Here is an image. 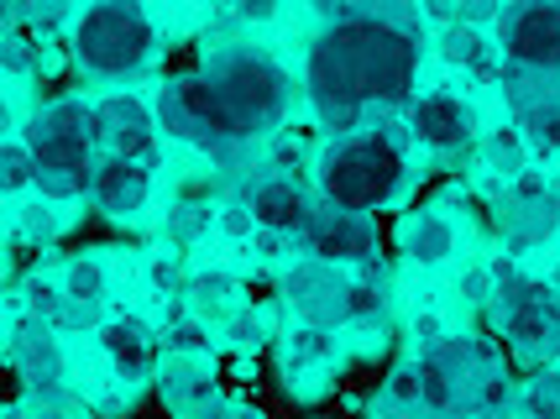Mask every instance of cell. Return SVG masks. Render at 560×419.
Returning a JSON list of instances; mask_svg holds the SVG:
<instances>
[{"instance_id":"cell-1","label":"cell","mask_w":560,"mask_h":419,"mask_svg":"<svg viewBox=\"0 0 560 419\" xmlns=\"http://www.w3.org/2000/svg\"><path fill=\"white\" fill-rule=\"evenodd\" d=\"M419 58V32L409 26L330 22L304 53V100L330 137L362 131L372 110L415 100Z\"/></svg>"},{"instance_id":"cell-2","label":"cell","mask_w":560,"mask_h":419,"mask_svg":"<svg viewBox=\"0 0 560 419\" xmlns=\"http://www.w3.org/2000/svg\"><path fill=\"white\" fill-rule=\"evenodd\" d=\"M409 178L415 168H409L404 137L393 126H362V131L330 137L315 158V195L336 210H357V216L388 210L393 199H404Z\"/></svg>"},{"instance_id":"cell-3","label":"cell","mask_w":560,"mask_h":419,"mask_svg":"<svg viewBox=\"0 0 560 419\" xmlns=\"http://www.w3.org/2000/svg\"><path fill=\"white\" fill-rule=\"evenodd\" d=\"M199 79L210 84L220 116L231 121V131L252 142H268L283 131L293 105V74L257 43H225V48L205 53V69Z\"/></svg>"},{"instance_id":"cell-4","label":"cell","mask_w":560,"mask_h":419,"mask_svg":"<svg viewBox=\"0 0 560 419\" xmlns=\"http://www.w3.org/2000/svg\"><path fill=\"white\" fill-rule=\"evenodd\" d=\"M424 368V415L430 419H498L509 409V372L498 346L451 330L415 351Z\"/></svg>"},{"instance_id":"cell-5","label":"cell","mask_w":560,"mask_h":419,"mask_svg":"<svg viewBox=\"0 0 560 419\" xmlns=\"http://www.w3.org/2000/svg\"><path fill=\"white\" fill-rule=\"evenodd\" d=\"M26 148L37 158V195L58 205H79L95 184L100 168V116L90 100H48L37 105V116L26 121Z\"/></svg>"},{"instance_id":"cell-6","label":"cell","mask_w":560,"mask_h":419,"mask_svg":"<svg viewBox=\"0 0 560 419\" xmlns=\"http://www.w3.org/2000/svg\"><path fill=\"white\" fill-rule=\"evenodd\" d=\"M69 53L90 79H137L158 53V26L142 0H90L73 22Z\"/></svg>"},{"instance_id":"cell-7","label":"cell","mask_w":560,"mask_h":419,"mask_svg":"<svg viewBox=\"0 0 560 419\" xmlns=\"http://www.w3.org/2000/svg\"><path fill=\"white\" fill-rule=\"evenodd\" d=\"M492 325L509 351L529 368L560 362V289L545 278H529L513 263H498V294H492Z\"/></svg>"},{"instance_id":"cell-8","label":"cell","mask_w":560,"mask_h":419,"mask_svg":"<svg viewBox=\"0 0 560 419\" xmlns=\"http://www.w3.org/2000/svg\"><path fill=\"white\" fill-rule=\"evenodd\" d=\"M158 126L178 137V142H189L195 152L205 158H215V163H242L246 158V142L231 131V121L220 116L215 95H210V84L199 74H184V79H168L163 90H158Z\"/></svg>"},{"instance_id":"cell-9","label":"cell","mask_w":560,"mask_h":419,"mask_svg":"<svg viewBox=\"0 0 560 419\" xmlns=\"http://www.w3.org/2000/svg\"><path fill=\"white\" fill-rule=\"evenodd\" d=\"M11 372L22 377V388L43 404H73V383H69V357L58 341V325L43 315H26L11 310V341H5Z\"/></svg>"},{"instance_id":"cell-10","label":"cell","mask_w":560,"mask_h":419,"mask_svg":"<svg viewBox=\"0 0 560 419\" xmlns=\"http://www.w3.org/2000/svg\"><path fill=\"white\" fill-rule=\"evenodd\" d=\"M556 225H560L556 184H550L539 168L518 173L509 189L492 195V231H498L503 252H513V257L545 247V242L556 236Z\"/></svg>"},{"instance_id":"cell-11","label":"cell","mask_w":560,"mask_h":419,"mask_svg":"<svg viewBox=\"0 0 560 419\" xmlns=\"http://www.w3.org/2000/svg\"><path fill=\"white\" fill-rule=\"evenodd\" d=\"M492 37L509 58V69L560 74V0H509L492 22Z\"/></svg>"},{"instance_id":"cell-12","label":"cell","mask_w":560,"mask_h":419,"mask_svg":"<svg viewBox=\"0 0 560 419\" xmlns=\"http://www.w3.org/2000/svg\"><path fill=\"white\" fill-rule=\"evenodd\" d=\"M236 189H242V205L252 210L257 231H268V236H299L310 225V216L319 210V195H310L304 178L278 168V163H268V168H257V173H242Z\"/></svg>"},{"instance_id":"cell-13","label":"cell","mask_w":560,"mask_h":419,"mask_svg":"<svg viewBox=\"0 0 560 419\" xmlns=\"http://www.w3.org/2000/svg\"><path fill=\"white\" fill-rule=\"evenodd\" d=\"M299 247H304V257L336 263V268H372V263H383V231L372 216L336 210V205L319 199L310 225L299 231Z\"/></svg>"},{"instance_id":"cell-14","label":"cell","mask_w":560,"mask_h":419,"mask_svg":"<svg viewBox=\"0 0 560 419\" xmlns=\"http://www.w3.org/2000/svg\"><path fill=\"white\" fill-rule=\"evenodd\" d=\"M409 142L456 163V158H471L482 137H477V116H471V105L462 95L424 90V95L409 100Z\"/></svg>"},{"instance_id":"cell-15","label":"cell","mask_w":560,"mask_h":419,"mask_svg":"<svg viewBox=\"0 0 560 419\" xmlns=\"http://www.w3.org/2000/svg\"><path fill=\"white\" fill-rule=\"evenodd\" d=\"M283 299H289V310L304 325H325V330L351 325V310H346V299H351V278H346L336 263H319V257L293 263L289 278H283Z\"/></svg>"},{"instance_id":"cell-16","label":"cell","mask_w":560,"mask_h":419,"mask_svg":"<svg viewBox=\"0 0 560 419\" xmlns=\"http://www.w3.org/2000/svg\"><path fill=\"white\" fill-rule=\"evenodd\" d=\"M451 199H430V205H415V210H404V221H398V252L419 263V268H435V263H451L456 252H462V225H456V210H451Z\"/></svg>"},{"instance_id":"cell-17","label":"cell","mask_w":560,"mask_h":419,"mask_svg":"<svg viewBox=\"0 0 560 419\" xmlns=\"http://www.w3.org/2000/svg\"><path fill=\"white\" fill-rule=\"evenodd\" d=\"M100 116V148L116 152V158H137V163H152L158 158V110H147L137 95H105L95 100Z\"/></svg>"},{"instance_id":"cell-18","label":"cell","mask_w":560,"mask_h":419,"mask_svg":"<svg viewBox=\"0 0 560 419\" xmlns=\"http://www.w3.org/2000/svg\"><path fill=\"white\" fill-rule=\"evenodd\" d=\"M147 199H152V163L105 152L95 168V184H90V205L110 221H137L147 210Z\"/></svg>"},{"instance_id":"cell-19","label":"cell","mask_w":560,"mask_h":419,"mask_svg":"<svg viewBox=\"0 0 560 419\" xmlns=\"http://www.w3.org/2000/svg\"><path fill=\"white\" fill-rule=\"evenodd\" d=\"M100 351L121 383H142L158 372V330L142 315H110L100 325Z\"/></svg>"},{"instance_id":"cell-20","label":"cell","mask_w":560,"mask_h":419,"mask_svg":"<svg viewBox=\"0 0 560 419\" xmlns=\"http://www.w3.org/2000/svg\"><path fill=\"white\" fill-rule=\"evenodd\" d=\"M158 394H163V404H168L178 419H189L195 409H205V404L215 398V368H210V357L173 351L168 368L158 372Z\"/></svg>"},{"instance_id":"cell-21","label":"cell","mask_w":560,"mask_h":419,"mask_svg":"<svg viewBox=\"0 0 560 419\" xmlns=\"http://www.w3.org/2000/svg\"><path fill=\"white\" fill-rule=\"evenodd\" d=\"M440 48H445V58L462 69V74H477V79H503V69H509V58H503V48H498V37H488V26H471V22H451L445 32H440Z\"/></svg>"},{"instance_id":"cell-22","label":"cell","mask_w":560,"mask_h":419,"mask_svg":"<svg viewBox=\"0 0 560 419\" xmlns=\"http://www.w3.org/2000/svg\"><path fill=\"white\" fill-rule=\"evenodd\" d=\"M471 158H477V173H482L488 184L509 189L518 173H529V158H535V152H529V142H524V131H518V126H492L488 137L477 142Z\"/></svg>"},{"instance_id":"cell-23","label":"cell","mask_w":560,"mask_h":419,"mask_svg":"<svg viewBox=\"0 0 560 419\" xmlns=\"http://www.w3.org/2000/svg\"><path fill=\"white\" fill-rule=\"evenodd\" d=\"M430 419L424 415V368L419 357H404L393 362L388 377H383V394L372 398V419Z\"/></svg>"},{"instance_id":"cell-24","label":"cell","mask_w":560,"mask_h":419,"mask_svg":"<svg viewBox=\"0 0 560 419\" xmlns=\"http://www.w3.org/2000/svg\"><path fill=\"white\" fill-rule=\"evenodd\" d=\"M310 5L319 16H330V22H393V26H409V32L424 26L419 0H310Z\"/></svg>"},{"instance_id":"cell-25","label":"cell","mask_w":560,"mask_h":419,"mask_svg":"<svg viewBox=\"0 0 560 419\" xmlns=\"http://www.w3.org/2000/svg\"><path fill=\"white\" fill-rule=\"evenodd\" d=\"M58 283H63V294L73 304H84L90 315L105 310V299L116 289V278H110V263L100 257V252H84V257H69L63 268H58Z\"/></svg>"},{"instance_id":"cell-26","label":"cell","mask_w":560,"mask_h":419,"mask_svg":"<svg viewBox=\"0 0 560 419\" xmlns=\"http://www.w3.org/2000/svg\"><path fill=\"white\" fill-rule=\"evenodd\" d=\"M5 22L26 26V32H37V37H48V32L79 22V16H73V0H5Z\"/></svg>"},{"instance_id":"cell-27","label":"cell","mask_w":560,"mask_h":419,"mask_svg":"<svg viewBox=\"0 0 560 419\" xmlns=\"http://www.w3.org/2000/svg\"><path fill=\"white\" fill-rule=\"evenodd\" d=\"M0 63H5V74L16 79V84L37 74V69H43V43H37V32L5 22V37H0Z\"/></svg>"},{"instance_id":"cell-28","label":"cell","mask_w":560,"mask_h":419,"mask_svg":"<svg viewBox=\"0 0 560 419\" xmlns=\"http://www.w3.org/2000/svg\"><path fill=\"white\" fill-rule=\"evenodd\" d=\"M0 178H5V195H26V189H37V158L26 148L22 131H11L5 137V148H0Z\"/></svg>"},{"instance_id":"cell-29","label":"cell","mask_w":560,"mask_h":419,"mask_svg":"<svg viewBox=\"0 0 560 419\" xmlns=\"http://www.w3.org/2000/svg\"><path fill=\"white\" fill-rule=\"evenodd\" d=\"M518 409L524 419H560V372L539 368L524 388H518Z\"/></svg>"},{"instance_id":"cell-30","label":"cell","mask_w":560,"mask_h":419,"mask_svg":"<svg viewBox=\"0 0 560 419\" xmlns=\"http://www.w3.org/2000/svg\"><path fill=\"white\" fill-rule=\"evenodd\" d=\"M58 210H69V205H58V199H48V205H43V199H37V205L22 216V225H16V231H22L26 242H52V236H63V231L73 225V216H58Z\"/></svg>"},{"instance_id":"cell-31","label":"cell","mask_w":560,"mask_h":419,"mask_svg":"<svg viewBox=\"0 0 560 419\" xmlns=\"http://www.w3.org/2000/svg\"><path fill=\"white\" fill-rule=\"evenodd\" d=\"M147 278L158 283V294H184V289H189V278H184V263H178V252H152V263H147Z\"/></svg>"},{"instance_id":"cell-32","label":"cell","mask_w":560,"mask_h":419,"mask_svg":"<svg viewBox=\"0 0 560 419\" xmlns=\"http://www.w3.org/2000/svg\"><path fill=\"white\" fill-rule=\"evenodd\" d=\"M184 294L195 299L199 310H220V304H225V294H231V278H225L220 268H215V272H195Z\"/></svg>"},{"instance_id":"cell-33","label":"cell","mask_w":560,"mask_h":419,"mask_svg":"<svg viewBox=\"0 0 560 419\" xmlns=\"http://www.w3.org/2000/svg\"><path fill=\"white\" fill-rule=\"evenodd\" d=\"M5 419H79V415H73L69 404H43V398L22 394L11 409H5Z\"/></svg>"},{"instance_id":"cell-34","label":"cell","mask_w":560,"mask_h":419,"mask_svg":"<svg viewBox=\"0 0 560 419\" xmlns=\"http://www.w3.org/2000/svg\"><path fill=\"white\" fill-rule=\"evenodd\" d=\"M231 16L246 26H262L278 16V0H231Z\"/></svg>"},{"instance_id":"cell-35","label":"cell","mask_w":560,"mask_h":419,"mask_svg":"<svg viewBox=\"0 0 560 419\" xmlns=\"http://www.w3.org/2000/svg\"><path fill=\"white\" fill-rule=\"evenodd\" d=\"M231 419H268V415H262V409H246V404H242V409H236Z\"/></svg>"},{"instance_id":"cell-36","label":"cell","mask_w":560,"mask_h":419,"mask_svg":"<svg viewBox=\"0 0 560 419\" xmlns=\"http://www.w3.org/2000/svg\"><path fill=\"white\" fill-rule=\"evenodd\" d=\"M550 184H556V199H560V173H556V178H550Z\"/></svg>"}]
</instances>
